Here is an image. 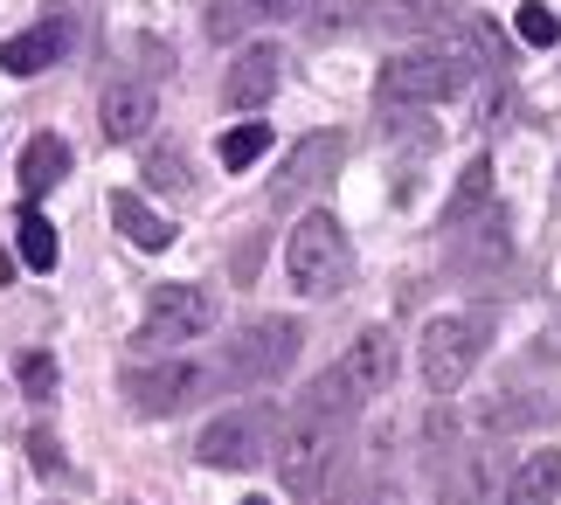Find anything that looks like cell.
<instances>
[{"mask_svg":"<svg viewBox=\"0 0 561 505\" xmlns=\"http://www.w3.org/2000/svg\"><path fill=\"white\" fill-rule=\"evenodd\" d=\"M62 173H70V146H62L56 131H35L28 152H21V194H28V202H42V194H49Z\"/></svg>","mask_w":561,"mask_h":505,"instance_id":"e0dca14e","label":"cell"},{"mask_svg":"<svg viewBox=\"0 0 561 505\" xmlns=\"http://www.w3.org/2000/svg\"><path fill=\"white\" fill-rule=\"evenodd\" d=\"M112 222L125 229V243H133V250H167V243H174V222L153 215L139 194H112Z\"/></svg>","mask_w":561,"mask_h":505,"instance_id":"ac0fdd59","label":"cell"},{"mask_svg":"<svg viewBox=\"0 0 561 505\" xmlns=\"http://www.w3.org/2000/svg\"><path fill=\"white\" fill-rule=\"evenodd\" d=\"M471 70H479V62L465 56V42H430V49H402V56H388V62H381L375 97L388 104V112H402V104H444V97L471 91Z\"/></svg>","mask_w":561,"mask_h":505,"instance_id":"7a4b0ae2","label":"cell"},{"mask_svg":"<svg viewBox=\"0 0 561 505\" xmlns=\"http://www.w3.org/2000/svg\"><path fill=\"white\" fill-rule=\"evenodd\" d=\"M146 187H160V194H181L187 187V152L181 146H146Z\"/></svg>","mask_w":561,"mask_h":505,"instance_id":"603a6c76","label":"cell"},{"mask_svg":"<svg viewBox=\"0 0 561 505\" xmlns=\"http://www.w3.org/2000/svg\"><path fill=\"white\" fill-rule=\"evenodd\" d=\"M450 271L458 277H500L513 263V229L500 208H479V222H450Z\"/></svg>","mask_w":561,"mask_h":505,"instance_id":"30bf717a","label":"cell"},{"mask_svg":"<svg viewBox=\"0 0 561 505\" xmlns=\"http://www.w3.org/2000/svg\"><path fill=\"white\" fill-rule=\"evenodd\" d=\"M388 381H396V333H381V325H368L347 354H340L327 375L312 381L306 402L312 409H327V415H354V409H368L375 394H388Z\"/></svg>","mask_w":561,"mask_h":505,"instance_id":"3957f363","label":"cell"},{"mask_svg":"<svg viewBox=\"0 0 561 505\" xmlns=\"http://www.w3.org/2000/svg\"><path fill=\"white\" fill-rule=\"evenodd\" d=\"M277 478H285L291 498H319L333 485V471L347 464V415H327L312 402H298L285 423H277Z\"/></svg>","mask_w":561,"mask_h":505,"instance_id":"6da1fadb","label":"cell"},{"mask_svg":"<svg viewBox=\"0 0 561 505\" xmlns=\"http://www.w3.org/2000/svg\"><path fill=\"white\" fill-rule=\"evenodd\" d=\"M0 284H14V256H0Z\"/></svg>","mask_w":561,"mask_h":505,"instance_id":"83f0119b","label":"cell"},{"mask_svg":"<svg viewBox=\"0 0 561 505\" xmlns=\"http://www.w3.org/2000/svg\"><path fill=\"white\" fill-rule=\"evenodd\" d=\"M215 152H222V167H229V173H243V167H256V160L271 152V125H264V118L236 125V131H222V146H215Z\"/></svg>","mask_w":561,"mask_h":505,"instance_id":"44dd1931","label":"cell"},{"mask_svg":"<svg viewBox=\"0 0 561 505\" xmlns=\"http://www.w3.org/2000/svg\"><path fill=\"white\" fill-rule=\"evenodd\" d=\"M271 444H277V409H271V402H243V409L215 415V423L202 429L194 457H202L208 471H250Z\"/></svg>","mask_w":561,"mask_h":505,"instance_id":"8992f818","label":"cell"},{"mask_svg":"<svg viewBox=\"0 0 561 505\" xmlns=\"http://www.w3.org/2000/svg\"><path fill=\"white\" fill-rule=\"evenodd\" d=\"M375 0H319L312 8V35H340V28H354V21H368Z\"/></svg>","mask_w":561,"mask_h":505,"instance_id":"484cf974","label":"cell"},{"mask_svg":"<svg viewBox=\"0 0 561 505\" xmlns=\"http://www.w3.org/2000/svg\"><path fill=\"white\" fill-rule=\"evenodd\" d=\"M28 464H35L42 478H62V450H56L49 429H28Z\"/></svg>","mask_w":561,"mask_h":505,"instance_id":"4316f807","label":"cell"},{"mask_svg":"<svg viewBox=\"0 0 561 505\" xmlns=\"http://www.w3.org/2000/svg\"><path fill=\"white\" fill-rule=\"evenodd\" d=\"M298 354H306V325H298V319H256V325H243V333L229 340L222 381H236V388L285 381L298 367Z\"/></svg>","mask_w":561,"mask_h":505,"instance_id":"5b68a950","label":"cell"},{"mask_svg":"<svg viewBox=\"0 0 561 505\" xmlns=\"http://www.w3.org/2000/svg\"><path fill=\"white\" fill-rule=\"evenodd\" d=\"M14 250L28 271H56V222L42 208H21V222H14Z\"/></svg>","mask_w":561,"mask_h":505,"instance_id":"d6986e66","label":"cell"},{"mask_svg":"<svg viewBox=\"0 0 561 505\" xmlns=\"http://www.w3.org/2000/svg\"><path fill=\"white\" fill-rule=\"evenodd\" d=\"M277 83H285V49H277V42H250V49L229 62L222 97L236 104V112H256V104L277 97Z\"/></svg>","mask_w":561,"mask_h":505,"instance_id":"7c38bea8","label":"cell"},{"mask_svg":"<svg viewBox=\"0 0 561 505\" xmlns=\"http://www.w3.org/2000/svg\"><path fill=\"white\" fill-rule=\"evenodd\" d=\"M14 375H21V394H28V402H56V354L28 346V354L14 360Z\"/></svg>","mask_w":561,"mask_h":505,"instance_id":"cb8c5ba5","label":"cell"},{"mask_svg":"<svg viewBox=\"0 0 561 505\" xmlns=\"http://www.w3.org/2000/svg\"><path fill=\"white\" fill-rule=\"evenodd\" d=\"M554 492H561V450H527L513 464L506 505H554Z\"/></svg>","mask_w":561,"mask_h":505,"instance_id":"2e32d148","label":"cell"},{"mask_svg":"<svg viewBox=\"0 0 561 505\" xmlns=\"http://www.w3.org/2000/svg\"><path fill=\"white\" fill-rule=\"evenodd\" d=\"M208 325H215V291L208 284H153L139 340L146 346H187V340H202Z\"/></svg>","mask_w":561,"mask_h":505,"instance_id":"ba28073f","label":"cell"},{"mask_svg":"<svg viewBox=\"0 0 561 505\" xmlns=\"http://www.w3.org/2000/svg\"><path fill=\"white\" fill-rule=\"evenodd\" d=\"M70 49V21H42V28H21L8 49H0V70L8 77H42L49 62H62Z\"/></svg>","mask_w":561,"mask_h":505,"instance_id":"5bb4252c","label":"cell"},{"mask_svg":"<svg viewBox=\"0 0 561 505\" xmlns=\"http://www.w3.org/2000/svg\"><path fill=\"white\" fill-rule=\"evenodd\" d=\"M243 505H271V498H243Z\"/></svg>","mask_w":561,"mask_h":505,"instance_id":"f1b7e54d","label":"cell"},{"mask_svg":"<svg viewBox=\"0 0 561 505\" xmlns=\"http://www.w3.org/2000/svg\"><path fill=\"white\" fill-rule=\"evenodd\" d=\"M291 14H306V0H208V35L236 42L250 21H291Z\"/></svg>","mask_w":561,"mask_h":505,"instance_id":"9a60e30c","label":"cell"},{"mask_svg":"<svg viewBox=\"0 0 561 505\" xmlns=\"http://www.w3.org/2000/svg\"><path fill=\"white\" fill-rule=\"evenodd\" d=\"M160 118V97H153V83H112V91L98 97V125H104V139H146Z\"/></svg>","mask_w":561,"mask_h":505,"instance_id":"4fadbf2b","label":"cell"},{"mask_svg":"<svg viewBox=\"0 0 561 505\" xmlns=\"http://www.w3.org/2000/svg\"><path fill=\"white\" fill-rule=\"evenodd\" d=\"M513 28H520L527 49H554L561 42V21H554V8H541V0H527V8L513 14Z\"/></svg>","mask_w":561,"mask_h":505,"instance_id":"d4e9b609","label":"cell"},{"mask_svg":"<svg viewBox=\"0 0 561 505\" xmlns=\"http://www.w3.org/2000/svg\"><path fill=\"white\" fill-rule=\"evenodd\" d=\"M285 271H291V291L298 298H333L347 291L354 277V250H347V229L333 222V215H298L291 236H285Z\"/></svg>","mask_w":561,"mask_h":505,"instance_id":"277c9868","label":"cell"},{"mask_svg":"<svg viewBox=\"0 0 561 505\" xmlns=\"http://www.w3.org/2000/svg\"><path fill=\"white\" fill-rule=\"evenodd\" d=\"M208 367L194 360H153V367H125V402L139 415H181L187 402H202L208 394Z\"/></svg>","mask_w":561,"mask_h":505,"instance_id":"9c48e42d","label":"cell"},{"mask_svg":"<svg viewBox=\"0 0 561 505\" xmlns=\"http://www.w3.org/2000/svg\"><path fill=\"white\" fill-rule=\"evenodd\" d=\"M340 167H347V139H340V131H312V139L291 146V160H285V173H277V187H271V202H291V194H306V187H327Z\"/></svg>","mask_w":561,"mask_h":505,"instance_id":"8fae6325","label":"cell"},{"mask_svg":"<svg viewBox=\"0 0 561 505\" xmlns=\"http://www.w3.org/2000/svg\"><path fill=\"white\" fill-rule=\"evenodd\" d=\"M554 208H561V181H554Z\"/></svg>","mask_w":561,"mask_h":505,"instance_id":"f546056e","label":"cell"},{"mask_svg":"<svg viewBox=\"0 0 561 505\" xmlns=\"http://www.w3.org/2000/svg\"><path fill=\"white\" fill-rule=\"evenodd\" d=\"M479 208H492V160H471V167L458 173V194L444 202V229H450V222H471Z\"/></svg>","mask_w":561,"mask_h":505,"instance_id":"ffe728a7","label":"cell"},{"mask_svg":"<svg viewBox=\"0 0 561 505\" xmlns=\"http://www.w3.org/2000/svg\"><path fill=\"white\" fill-rule=\"evenodd\" d=\"M479 354H485V325L479 319H430L423 346H416L423 388L430 394H458L471 381V367H479Z\"/></svg>","mask_w":561,"mask_h":505,"instance_id":"52a82bcc","label":"cell"},{"mask_svg":"<svg viewBox=\"0 0 561 505\" xmlns=\"http://www.w3.org/2000/svg\"><path fill=\"white\" fill-rule=\"evenodd\" d=\"M381 21L396 35H416V28H444V21H458V8H450V0H388Z\"/></svg>","mask_w":561,"mask_h":505,"instance_id":"7402d4cb","label":"cell"}]
</instances>
